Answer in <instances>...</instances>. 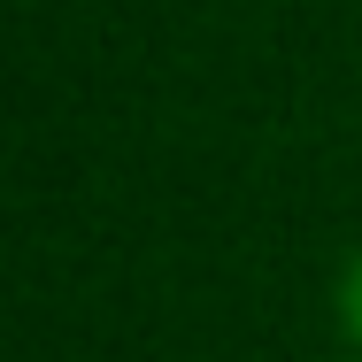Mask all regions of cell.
<instances>
[{
  "mask_svg": "<svg viewBox=\"0 0 362 362\" xmlns=\"http://www.w3.org/2000/svg\"><path fill=\"white\" fill-rule=\"evenodd\" d=\"M339 324H347V339L362 347V255L347 262V278H339Z\"/></svg>",
  "mask_w": 362,
  "mask_h": 362,
  "instance_id": "cell-1",
  "label": "cell"
}]
</instances>
